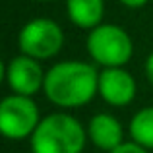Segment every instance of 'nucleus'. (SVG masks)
I'll return each mask as SVG.
<instances>
[{
	"mask_svg": "<svg viewBox=\"0 0 153 153\" xmlns=\"http://www.w3.org/2000/svg\"><path fill=\"white\" fill-rule=\"evenodd\" d=\"M43 91L60 108L83 107L99 95V70L83 60H62L47 70Z\"/></svg>",
	"mask_w": 153,
	"mask_h": 153,
	"instance_id": "obj_1",
	"label": "nucleus"
},
{
	"mask_svg": "<svg viewBox=\"0 0 153 153\" xmlns=\"http://www.w3.org/2000/svg\"><path fill=\"white\" fill-rule=\"evenodd\" d=\"M87 142V128L68 112H52L41 118L31 136L33 153H82Z\"/></svg>",
	"mask_w": 153,
	"mask_h": 153,
	"instance_id": "obj_2",
	"label": "nucleus"
},
{
	"mask_svg": "<svg viewBox=\"0 0 153 153\" xmlns=\"http://www.w3.org/2000/svg\"><path fill=\"white\" fill-rule=\"evenodd\" d=\"M87 54L101 68H124L134 54V43L124 27L101 23L89 31L85 39Z\"/></svg>",
	"mask_w": 153,
	"mask_h": 153,
	"instance_id": "obj_3",
	"label": "nucleus"
},
{
	"mask_svg": "<svg viewBox=\"0 0 153 153\" xmlns=\"http://www.w3.org/2000/svg\"><path fill=\"white\" fill-rule=\"evenodd\" d=\"M19 52L35 60H49L56 56L64 47V31L54 19L35 18L19 29L18 35Z\"/></svg>",
	"mask_w": 153,
	"mask_h": 153,
	"instance_id": "obj_4",
	"label": "nucleus"
},
{
	"mask_svg": "<svg viewBox=\"0 0 153 153\" xmlns=\"http://www.w3.org/2000/svg\"><path fill=\"white\" fill-rule=\"evenodd\" d=\"M41 116L39 107L33 97L25 95H8L0 103V130L8 140H25L31 138L37 130Z\"/></svg>",
	"mask_w": 153,
	"mask_h": 153,
	"instance_id": "obj_5",
	"label": "nucleus"
},
{
	"mask_svg": "<svg viewBox=\"0 0 153 153\" xmlns=\"http://www.w3.org/2000/svg\"><path fill=\"white\" fill-rule=\"evenodd\" d=\"M4 78L12 93L33 97L35 93L43 91L47 72L43 70L41 62L31 56L18 54L10 58L4 66Z\"/></svg>",
	"mask_w": 153,
	"mask_h": 153,
	"instance_id": "obj_6",
	"label": "nucleus"
},
{
	"mask_svg": "<svg viewBox=\"0 0 153 153\" xmlns=\"http://www.w3.org/2000/svg\"><path fill=\"white\" fill-rule=\"evenodd\" d=\"M97 93L111 107H126L136 99L138 83L126 68H101Z\"/></svg>",
	"mask_w": 153,
	"mask_h": 153,
	"instance_id": "obj_7",
	"label": "nucleus"
},
{
	"mask_svg": "<svg viewBox=\"0 0 153 153\" xmlns=\"http://www.w3.org/2000/svg\"><path fill=\"white\" fill-rule=\"evenodd\" d=\"M87 138L95 147L111 153L124 143V128L116 116L108 112H99L91 116L87 124Z\"/></svg>",
	"mask_w": 153,
	"mask_h": 153,
	"instance_id": "obj_8",
	"label": "nucleus"
},
{
	"mask_svg": "<svg viewBox=\"0 0 153 153\" xmlns=\"http://www.w3.org/2000/svg\"><path fill=\"white\" fill-rule=\"evenodd\" d=\"M68 19L79 29H95L103 23L105 0H66Z\"/></svg>",
	"mask_w": 153,
	"mask_h": 153,
	"instance_id": "obj_9",
	"label": "nucleus"
},
{
	"mask_svg": "<svg viewBox=\"0 0 153 153\" xmlns=\"http://www.w3.org/2000/svg\"><path fill=\"white\" fill-rule=\"evenodd\" d=\"M130 138L134 143L146 147L147 151L153 149V107H143L132 116L130 126Z\"/></svg>",
	"mask_w": 153,
	"mask_h": 153,
	"instance_id": "obj_10",
	"label": "nucleus"
},
{
	"mask_svg": "<svg viewBox=\"0 0 153 153\" xmlns=\"http://www.w3.org/2000/svg\"><path fill=\"white\" fill-rule=\"evenodd\" d=\"M111 153H149V151H147L146 147L134 143V142H124L120 147H116V149L111 151Z\"/></svg>",
	"mask_w": 153,
	"mask_h": 153,
	"instance_id": "obj_11",
	"label": "nucleus"
},
{
	"mask_svg": "<svg viewBox=\"0 0 153 153\" xmlns=\"http://www.w3.org/2000/svg\"><path fill=\"white\" fill-rule=\"evenodd\" d=\"M122 6H126V8H132V10H138V8H143L149 0H118Z\"/></svg>",
	"mask_w": 153,
	"mask_h": 153,
	"instance_id": "obj_12",
	"label": "nucleus"
},
{
	"mask_svg": "<svg viewBox=\"0 0 153 153\" xmlns=\"http://www.w3.org/2000/svg\"><path fill=\"white\" fill-rule=\"evenodd\" d=\"M146 78L153 85V52H149V56L146 58Z\"/></svg>",
	"mask_w": 153,
	"mask_h": 153,
	"instance_id": "obj_13",
	"label": "nucleus"
},
{
	"mask_svg": "<svg viewBox=\"0 0 153 153\" xmlns=\"http://www.w3.org/2000/svg\"><path fill=\"white\" fill-rule=\"evenodd\" d=\"M35 2H52V0H35Z\"/></svg>",
	"mask_w": 153,
	"mask_h": 153,
	"instance_id": "obj_14",
	"label": "nucleus"
}]
</instances>
